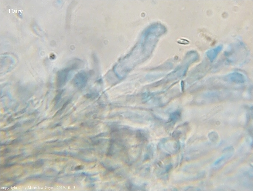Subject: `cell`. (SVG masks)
Masks as SVG:
<instances>
[{
    "label": "cell",
    "instance_id": "cell-1",
    "mask_svg": "<svg viewBox=\"0 0 253 191\" xmlns=\"http://www.w3.org/2000/svg\"><path fill=\"white\" fill-rule=\"evenodd\" d=\"M72 69H74L71 66V67L65 69L59 72L57 76L58 83L65 82L69 77L70 70Z\"/></svg>",
    "mask_w": 253,
    "mask_h": 191
},
{
    "label": "cell",
    "instance_id": "cell-2",
    "mask_svg": "<svg viewBox=\"0 0 253 191\" xmlns=\"http://www.w3.org/2000/svg\"><path fill=\"white\" fill-rule=\"evenodd\" d=\"M87 79L86 74L84 72H81L78 73L74 77V80L76 82H86Z\"/></svg>",
    "mask_w": 253,
    "mask_h": 191
}]
</instances>
